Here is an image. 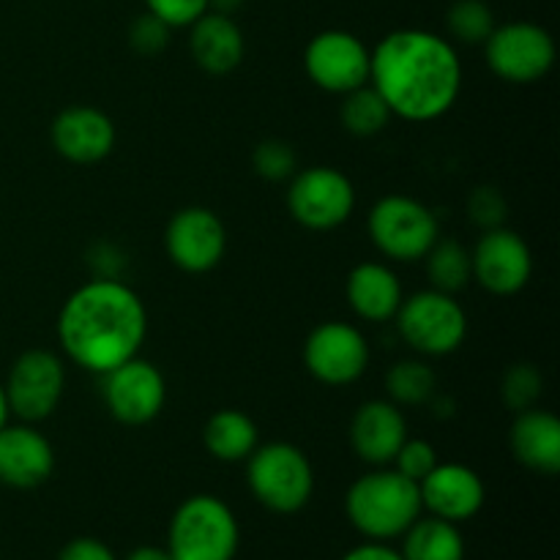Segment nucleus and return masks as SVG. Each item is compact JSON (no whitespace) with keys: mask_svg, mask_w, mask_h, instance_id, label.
Returning <instances> with one entry per match:
<instances>
[{"mask_svg":"<svg viewBox=\"0 0 560 560\" xmlns=\"http://www.w3.org/2000/svg\"><path fill=\"white\" fill-rule=\"evenodd\" d=\"M202 446L219 463H246L260 446V430L244 410L222 408L202 427Z\"/></svg>","mask_w":560,"mask_h":560,"instance_id":"23","label":"nucleus"},{"mask_svg":"<svg viewBox=\"0 0 560 560\" xmlns=\"http://www.w3.org/2000/svg\"><path fill=\"white\" fill-rule=\"evenodd\" d=\"M252 167L260 175L262 180H271V184H282L290 180L299 173V153L290 142L277 140H262L257 142L255 151H252Z\"/></svg>","mask_w":560,"mask_h":560,"instance_id":"30","label":"nucleus"},{"mask_svg":"<svg viewBox=\"0 0 560 560\" xmlns=\"http://www.w3.org/2000/svg\"><path fill=\"white\" fill-rule=\"evenodd\" d=\"M485 60L498 80L509 85H534L552 71L558 60L556 38L539 22L517 20L495 25L485 44Z\"/></svg>","mask_w":560,"mask_h":560,"instance_id":"8","label":"nucleus"},{"mask_svg":"<svg viewBox=\"0 0 560 560\" xmlns=\"http://www.w3.org/2000/svg\"><path fill=\"white\" fill-rule=\"evenodd\" d=\"M355 211V186L342 170L317 164L299 170L288 186V213L312 233H331L350 222Z\"/></svg>","mask_w":560,"mask_h":560,"instance_id":"9","label":"nucleus"},{"mask_svg":"<svg viewBox=\"0 0 560 560\" xmlns=\"http://www.w3.org/2000/svg\"><path fill=\"white\" fill-rule=\"evenodd\" d=\"M470 266L479 288L490 295H517L534 277V252L528 241L509 228H492L481 233L470 252Z\"/></svg>","mask_w":560,"mask_h":560,"instance_id":"14","label":"nucleus"},{"mask_svg":"<svg viewBox=\"0 0 560 560\" xmlns=\"http://www.w3.org/2000/svg\"><path fill=\"white\" fill-rule=\"evenodd\" d=\"M49 142L55 153L71 164H98L115 151L118 131L113 118L91 104H71L60 109L49 126Z\"/></svg>","mask_w":560,"mask_h":560,"instance_id":"16","label":"nucleus"},{"mask_svg":"<svg viewBox=\"0 0 560 560\" xmlns=\"http://www.w3.org/2000/svg\"><path fill=\"white\" fill-rule=\"evenodd\" d=\"M424 271L430 279L432 290L457 295L474 279V266H470V249H465L454 238H438L432 249L424 255Z\"/></svg>","mask_w":560,"mask_h":560,"instance_id":"25","label":"nucleus"},{"mask_svg":"<svg viewBox=\"0 0 560 560\" xmlns=\"http://www.w3.org/2000/svg\"><path fill=\"white\" fill-rule=\"evenodd\" d=\"M342 560H402V556H399V550L388 547L386 541H364V545L345 552Z\"/></svg>","mask_w":560,"mask_h":560,"instance_id":"36","label":"nucleus"},{"mask_svg":"<svg viewBox=\"0 0 560 560\" xmlns=\"http://www.w3.org/2000/svg\"><path fill=\"white\" fill-rule=\"evenodd\" d=\"M55 448L33 424L0 430V481L14 490H36L52 476Z\"/></svg>","mask_w":560,"mask_h":560,"instance_id":"19","label":"nucleus"},{"mask_svg":"<svg viewBox=\"0 0 560 560\" xmlns=\"http://www.w3.org/2000/svg\"><path fill=\"white\" fill-rule=\"evenodd\" d=\"M238 545V517L217 495L186 498L170 520L167 552L173 560H233Z\"/></svg>","mask_w":560,"mask_h":560,"instance_id":"5","label":"nucleus"},{"mask_svg":"<svg viewBox=\"0 0 560 560\" xmlns=\"http://www.w3.org/2000/svg\"><path fill=\"white\" fill-rule=\"evenodd\" d=\"M468 217L481 230L503 228V222L509 217L506 197L495 186H479V189H474L468 195Z\"/></svg>","mask_w":560,"mask_h":560,"instance_id":"32","label":"nucleus"},{"mask_svg":"<svg viewBox=\"0 0 560 560\" xmlns=\"http://www.w3.org/2000/svg\"><path fill=\"white\" fill-rule=\"evenodd\" d=\"M509 448L523 468L539 476L560 474V421L550 410L536 408L514 413L509 427Z\"/></svg>","mask_w":560,"mask_h":560,"instance_id":"20","label":"nucleus"},{"mask_svg":"<svg viewBox=\"0 0 560 560\" xmlns=\"http://www.w3.org/2000/svg\"><path fill=\"white\" fill-rule=\"evenodd\" d=\"M58 560H118V558H115V552L109 550L102 539L80 536V539H71L69 545L58 552Z\"/></svg>","mask_w":560,"mask_h":560,"instance_id":"35","label":"nucleus"},{"mask_svg":"<svg viewBox=\"0 0 560 560\" xmlns=\"http://www.w3.org/2000/svg\"><path fill=\"white\" fill-rule=\"evenodd\" d=\"M495 11L487 0H454L446 11V33L459 44H485L495 31Z\"/></svg>","mask_w":560,"mask_h":560,"instance_id":"28","label":"nucleus"},{"mask_svg":"<svg viewBox=\"0 0 560 560\" xmlns=\"http://www.w3.org/2000/svg\"><path fill=\"white\" fill-rule=\"evenodd\" d=\"M372 49L355 33L320 31L310 38L304 49V71L315 88L326 93H345L370 82Z\"/></svg>","mask_w":560,"mask_h":560,"instance_id":"13","label":"nucleus"},{"mask_svg":"<svg viewBox=\"0 0 560 560\" xmlns=\"http://www.w3.org/2000/svg\"><path fill=\"white\" fill-rule=\"evenodd\" d=\"M246 487L273 514H299L315 495V468L293 443H260L246 457Z\"/></svg>","mask_w":560,"mask_h":560,"instance_id":"4","label":"nucleus"},{"mask_svg":"<svg viewBox=\"0 0 560 560\" xmlns=\"http://www.w3.org/2000/svg\"><path fill=\"white\" fill-rule=\"evenodd\" d=\"M405 441H408V419L392 399H370L355 408L350 421V448L361 463L386 468L394 463Z\"/></svg>","mask_w":560,"mask_h":560,"instance_id":"18","label":"nucleus"},{"mask_svg":"<svg viewBox=\"0 0 560 560\" xmlns=\"http://www.w3.org/2000/svg\"><path fill=\"white\" fill-rule=\"evenodd\" d=\"M392 109L383 102L381 93L366 82V85L355 88V91L345 93L342 107H339V120H342L345 131L353 137H375L392 124Z\"/></svg>","mask_w":560,"mask_h":560,"instance_id":"27","label":"nucleus"},{"mask_svg":"<svg viewBox=\"0 0 560 560\" xmlns=\"http://www.w3.org/2000/svg\"><path fill=\"white\" fill-rule=\"evenodd\" d=\"M124 560H173L170 558V552L164 550V547H137V550H131L129 556Z\"/></svg>","mask_w":560,"mask_h":560,"instance_id":"37","label":"nucleus"},{"mask_svg":"<svg viewBox=\"0 0 560 560\" xmlns=\"http://www.w3.org/2000/svg\"><path fill=\"white\" fill-rule=\"evenodd\" d=\"M9 416H11L9 399H5V388H3V383H0V430L9 424Z\"/></svg>","mask_w":560,"mask_h":560,"instance_id":"39","label":"nucleus"},{"mask_svg":"<svg viewBox=\"0 0 560 560\" xmlns=\"http://www.w3.org/2000/svg\"><path fill=\"white\" fill-rule=\"evenodd\" d=\"M9 410L25 424H38L58 410L66 392L63 359L52 350H25L3 383Z\"/></svg>","mask_w":560,"mask_h":560,"instance_id":"11","label":"nucleus"},{"mask_svg":"<svg viewBox=\"0 0 560 560\" xmlns=\"http://www.w3.org/2000/svg\"><path fill=\"white\" fill-rule=\"evenodd\" d=\"M148 14L162 20L170 31L189 27L208 11V0H145Z\"/></svg>","mask_w":560,"mask_h":560,"instance_id":"34","label":"nucleus"},{"mask_svg":"<svg viewBox=\"0 0 560 560\" xmlns=\"http://www.w3.org/2000/svg\"><path fill=\"white\" fill-rule=\"evenodd\" d=\"M345 295L359 320L388 323L402 306L405 288L394 268H388L386 262L366 260L348 273Z\"/></svg>","mask_w":560,"mask_h":560,"instance_id":"22","label":"nucleus"},{"mask_svg":"<svg viewBox=\"0 0 560 560\" xmlns=\"http://www.w3.org/2000/svg\"><path fill=\"white\" fill-rule=\"evenodd\" d=\"M419 495L424 512L454 525L474 520L487 501L481 476L463 463H438L419 481Z\"/></svg>","mask_w":560,"mask_h":560,"instance_id":"17","label":"nucleus"},{"mask_svg":"<svg viewBox=\"0 0 560 560\" xmlns=\"http://www.w3.org/2000/svg\"><path fill=\"white\" fill-rule=\"evenodd\" d=\"M419 485L394 468H372L345 495V514L366 541L399 539L421 517Z\"/></svg>","mask_w":560,"mask_h":560,"instance_id":"3","label":"nucleus"},{"mask_svg":"<svg viewBox=\"0 0 560 560\" xmlns=\"http://www.w3.org/2000/svg\"><path fill=\"white\" fill-rule=\"evenodd\" d=\"M246 0H208V11H217V14L233 16L235 11L244 9Z\"/></svg>","mask_w":560,"mask_h":560,"instance_id":"38","label":"nucleus"},{"mask_svg":"<svg viewBox=\"0 0 560 560\" xmlns=\"http://www.w3.org/2000/svg\"><path fill=\"white\" fill-rule=\"evenodd\" d=\"M545 394V377H541L539 366L528 364V361H520L512 364L503 375L501 383V397L512 413H523V410L536 408Z\"/></svg>","mask_w":560,"mask_h":560,"instance_id":"29","label":"nucleus"},{"mask_svg":"<svg viewBox=\"0 0 560 560\" xmlns=\"http://www.w3.org/2000/svg\"><path fill=\"white\" fill-rule=\"evenodd\" d=\"M402 560H465V539L459 528L441 517H419L402 536Z\"/></svg>","mask_w":560,"mask_h":560,"instance_id":"24","label":"nucleus"},{"mask_svg":"<svg viewBox=\"0 0 560 560\" xmlns=\"http://www.w3.org/2000/svg\"><path fill=\"white\" fill-rule=\"evenodd\" d=\"M402 342L419 355L443 359L463 348L468 337V315L454 295L441 290H419L402 299L394 315Z\"/></svg>","mask_w":560,"mask_h":560,"instance_id":"6","label":"nucleus"},{"mask_svg":"<svg viewBox=\"0 0 560 560\" xmlns=\"http://www.w3.org/2000/svg\"><path fill=\"white\" fill-rule=\"evenodd\" d=\"M438 463H441V459H438L435 446H432L430 441H421V438H410L408 435V441L399 446V452H397V457H394L392 468L397 470V474L408 476L410 481H416V485H419V481L424 479V476L430 474V470L435 468Z\"/></svg>","mask_w":560,"mask_h":560,"instance_id":"31","label":"nucleus"},{"mask_svg":"<svg viewBox=\"0 0 560 560\" xmlns=\"http://www.w3.org/2000/svg\"><path fill=\"white\" fill-rule=\"evenodd\" d=\"M388 399L399 408H421L438 394V375L427 361L405 359L386 372Z\"/></svg>","mask_w":560,"mask_h":560,"instance_id":"26","label":"nucleus"},{"mask_svg":"<svg viewBox=\"0 0 560 560\" xmlns=\"http://www.w3.org/2000/svg\"><path fill=\"white\" fill-rule=\"evenodd\" d=\"M164 249L180 271L208 273L228 252V228L211 208L186 206L164 228Z\"/></svg>","mask_w":560,"mask_h":560,"instance_id":"15","label":"nucleus"},{"mask_svg":"<svg viewBox=\"0 0 560 560\" xmlns=\"http://www.w3.org/2000/svg\"><path fill=\"white\" fill-rule=\"evenodd\" d=\"M55 334L71 364L104 375L140 355L148 339V310L126 282L93 277L63 301Z\"/></svg>","mask_w":560,"mask_h":560,"instance_id":"2","label":"nucleus"},{"mask_svg":"<svg viewBox=\"0 0 560 560\" xmlns=\"http://www.w3.org/2000/svg\"><path fill=\"white\" fill-rule=\"evenodd\" d=\"M366 230L383 257L394 262H419L441 238V222L424 202L408 195H386L370 208Z\"/></svg>","mask_w":560,"mask_h":560,"instance_id":"7","label":"nucleus"},{"mask_svg":"<svg viewBox=\"0 0 560 560\" xmlns=\"http://www.w3.org/2000/svg\"><path fill=\"white\" fill-rule=\"evenodd\" d=\"M189 52L206 74L224 77L241 66L246 55L244 31L228 14L206 11L189 25Z\"/></svg>","mask_w":560,"mask_h":560,"instance_id":"21","label":"nucleus"},{"mask_svg":"<svg viewBox=\"0 0 560 560\" xmlns=\"http://www.w3.org/2000/svg\"><path fill=\"white\" fill-rule=\"evenodd\" d=\"M98 377H102L104 408L118 424L145 427L156 421L167 405V381L162 370L140 355Z\"/></svg>","mask_w":560,"mask_h":560,"instance_id":"10","label":"nucleus"},{"mask_svg":"<svg viewBox=\"0 0 560 560\" xmlns=\"http://www.w3.org/2000/svg\"><path fill=\"white\" fill-rule=\"evenodd\" d=\"M170 27L162 20H156L153 14H140L129 25V47L135 49L142 58H153V55L164 52L170 44Z\"/></svg>","mask_w":560,"mask_h":560,"instance_id":"33","label":"nucleus"},{"mask_svg":"<svg viewBox=\"0 0 560 560\" xmlns=\"http://www.w3.org/2000/svg\"><path fill=\"white\" fill-rule=\"evenodd\" d=\"M304 366L323 386H350L370 366V342L353 323L326 320L306 337Z\"/></svg>","mask_w":560,"mask_h":560,"instance_id":"12","label":"nucleus"},{"mask_svg":"<svg viewBox=\"0 0 560 560\" xmlns=\"http://www.w3.org/2000/svg\"><path fill=\"white\" fill-rule=\"evenodd\" d=\"M370 85L394 118L430 124L452 113L463 91V60L452 38L421 27L392 31L375 44Z\"/></svg>","mask_w":560,"mask_h":560,"instance_id":"1","label":"nucleus"}]
</instances>
